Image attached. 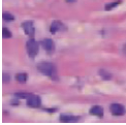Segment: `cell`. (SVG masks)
Listing matches in <instances>:
<instances>
[{
	"instance_id": "obj_1",
	"label": "cell",
	"mask_w": 126,
	"mask_h": 125,
	"mask_svg": "<svg viewBox=\"0 0 126 125\" xmlns=\"http://www.w3.org/2000/svg\"><path fill=\"white\" fill-rule=\"evenodd\" d=\"M37 69L38 71H40L41 74H44L46 76H48L52 79L56 80L57 79V71L55 66L50 63V62H40V63L37 64Z\"/></svg>"
},
{
	"instance_id": "obj_14",
	"label": "cell",
	"mask_w": 126,
	"mask_h": 125,
	"mask_svg": "<svg viewBox=\"0 0 126 125\" xmlns=\"http://www.w3.org/2000/svg\"><path fill=\"white\" fill-rule=\"evenodd\" d=\"M2 18L5 21H14L15 20V17H14L12 14H9V13H3Z\"/></svg>"
},
{
	"instance_id": "obj_15",
	"label": "cell",
	"mask_w": 126,
	"mask_h": 125,
	"mask_svg": "<svg viewBox=\"0 0 126 125\" xmlns=\"http://www.w3.org/2000/svg\"><path fill=\"white\" fill-rule=\"evenodd\" d=\"M32 95L30 93H16V96L19 98H24V99H28V98Z\"/></svg>"
},
{
	"instance_id": "obj_5",
	"label": "cell",
	"mask_w": 126,
	"mask_h": 125,
	"mask_svg": "<svg viewBox=\"0 0 126 125\" xmlns=\"http://www.w3.org/2000/svg\"><path fill=\"white\" fill-rule=\"evenodd\" d=\"M41 46L43 48L48 52V53H53L54 50H55V45H54V41L50 39V38H46L41 41Z\"/></svg>"
},
{
	"instance_id": "obj_17",
	"label": "cell",
	"mask_w": 126,
	"mask_h": 125,
	"mask_svg": "<svg viewBox=\"0 0 126 125\" xmlns=\"http://www.w3.org/2000/svg\"><path fill=\"white\" fill-rule=\"evenodd\" d=\"M66 2H68V3H72V2H76L77 0H65Z\"/></svg>"
},
{
	"instance_id": "obj_11",
	"label": "cell",
	"mask_w": 126,
	"mask_h": 125,
	"mask_svg": "<svg viewBox=\"0 0 126 125\" xmlns=\"http://www.w3.org/2000/svg\"><path fill=\"white\" fill-rule=\"evenodd\" d=\"M27 79H28V76H27V74H24V72H21V74H18L16 76V80L19 83H22V84L27 82Z\"/></svg>"
},
{
	"instance_id": "obj_3",
	"label": "cell",
	"mask_w": 126,
	"mask_h": 125,
	"mask_svg": "<svg viewBox=\"0 0 126 125\" xmlns=\"http://www.w3.org/2000/svg\"><path fill=\"white\" fill-rule=\"evenodd\" d=\"M110 111L115 116H123L125 114V109L120 103H113L110 107Z\"/></svg>"
},
{
	"instance_id": "obj_2",
	"label": "cell",
	"mask_w": 126,
	"mask_h": 125,
	"mask_svg": "<svg viewBox=\"0 0 126 125\" xmlns=\"http://www.w3.org/2000/svg\"><path fill=\"white\" fill-rule=\"evenodd\" d=\"M26 49H27L28 55L31 57V58H34L38 53V49H39L38 44L36 43L33 38H31L27 41V44H26Z\"/></svg>"
},
{
	"instance_id": "obj_4",
	"label": "cell",
	"mask_w": 126,
	"mask_h": 125,
	"mask_svg": "<svg viewBox=\"0 0 126 125\" xmlns=\"http://www.w3.org/2000/svg\"><path fill=\"white\" fill-rule=\"evenodd\" d=\"M22 27L24 32L29 35V36H33L34 35V26H33V22L32 21H26L22 24Z\"/></svg>"
},
{
	"instance_id": "obj_18",
	"label": "cell",
	"mask_w": 126,
	"mask_h": 125,
	"mask_svg": "<svg viewBox=\"0 0 126 125\" xmlns=\"http://www.w3.org/2000/svg\"><path fill=\"white\" fill-rule=\"evenodd\" d=\"M123 52H124V54H126V45L124 46V48H123Z\"/></svg>"
},
{
	"instance_id": "obj_9",
	"label": "cell",
	"mask_w": 126,
	"mask_h": 125,
	"mask_svg": "<svg viewBox=\"0 0 126 125\" xmlns=\"http://www.w3.org/2000/svg\"><path fill=\"white\" fill-rule=\"evenodd\" d=\"M62 29H64V26H63V24L60 22V21H54L50 27V30H51L52 33H56L57 31L62 30Z\"/></svg>"
},
{
	"instance_id": "obj_10",
	"label": "cell",
	"mask_w": 126,
	"mask_h": 125,
	"mask_svg": "<svg viewBox=\"0 0 126 125\" xmlns=\"http://www.w3.org/2000/svg\"><path fill=\"white\" fill-rule=\"evenodd\" d=\"M98 75L100 76L103 80H106V81H109V80H111V79H112V75L110 74L108 70L99 69V70H98Z\"/></svg>"
},
{
	"instance_id": "obj_6",
	"label": "cell",
	"mask_w": 126,
	"mask_h": 125,
	"mask_svg": "<svg viewBox=\"0 0 126 125\" xmlns=\"http://www.w3.org/2000/svg\"><path fill=\"white\" fill-rule=\"evenodd\" d=\"M27 105L31 108H38L40 106V98L37 95H31L27 99Z\"/></svg>"
},
{
	"instance_id": "obj_16",
	"label": "cell",
	"mask_w": 126,
	"mask_h": 125,
	"mask_svg": "<svg viewBox=\"0 0 126 125\" xmlns=\"http://www.w3.org/2000/svg\"><path fill=\"white\" fill-rule=\"evenodd\" d=\"M10 81V77H9V75H7V74H3V82L4 83H7V82H9Z\"/></svg>"
},
{
	"instance_id": "obj_8",
	"label": "cell",
	"mask_w": 126,
	"mask_h": 125,
	"mask_svg": "<svg viewBox=\"0 0 126 125\" xmlns=\"http://www.w3.org/2000/svg\"><path fill=\"white\" fill-rule=\"evenodd\" d=\"M89 113L93 116H97V117H102L103 116V109L99 106H94L90 109Z\"/></svg>"
},
{
	"instance_id": "obj_12",
	"label": "cell",
	"mask_w": 126,
	"mask_h": 125,
	"mask_svg": "<svg viewBox=\"0 0 126 125\" xmlns=\"http://www.w3.org/2000/svg\"><path fill=\"white\" fill-rule=\"evenodd\" d=\"M2 36H3V38H12V36H13V34H12V32L7 29V28H3L2 29Z\"/></svg>"
},
{
	"instance_id": "obj_7",
	"label": "cell",
	"mask_w": 126,
	"mask_h": 125,
	"mask_svg": "<svg viewBox=\"0 0 126 125\" xmlns=\"http://www.w3.org/2000/svg\"><path fill=\"white\" fill-rule=\"evenodd\" d=\"M80 117L77 116H70V115H61L60 116V121L64 123H71V122H78Z\"/></svg>"
},
{
	"instance_id": "obj_13",
	"label": "cell",
	"mask_w": 126,
	"mask_h": 125,
	"mask_svg": "<svg viewBox=\"0 0 126 125\" xmlns=\"http://www.w3.org/2000/svg\"><path fill=\"white\" fill-rule=\"evenodd\" d=\"M121 3V1H116V2H112V3H109V4H107L106 5V7H104V9L106 10H111V9H113L114 7H116V6H118V4H120Z\"/></svg>"
}]
</instances>
